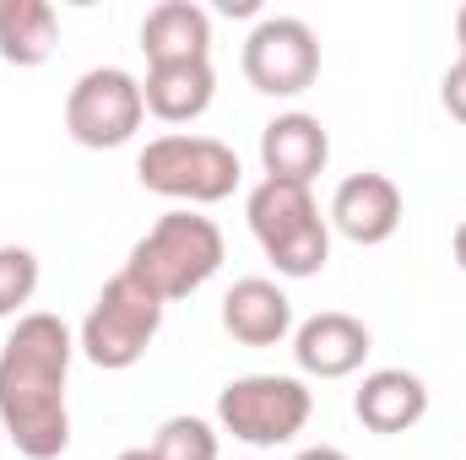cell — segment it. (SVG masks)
<instances>
[{
	"instance_id": "30bf717a",
	"label": "cell",
	"mask_w": 466,
	"mask_h": 460,
	"mask_svg": "<svg viewBox=\"0 0 466 460\" xmlns=\"http://www.w3.org/2000/svg\"><path fill=\"white\" fill-rule=\"evenodd\" d=\"M363 357H369V325L342 315V309L309 315L293 331V363L309 379H348L363 368Z\"/></svg>"
},
{
	"instance_id": "e0dca14e",
	"label": "cell",
	"mask_w": 466,
	"mask_h": 460,
	"mask_svg": "<svg viewBox=\"0 0 466 460\" xmlns=\"http://www.w3.org/2000/svg\"><path fill=\"white\" fill-rule=\"evenodd\" d=\"M147 450L157 460H218V434L201 417H168Z\"/></svg>"
},
{
	"instance_id": "7a4b0ae2",
	"label": "cell",
	"mask_w": 466,
	"mask_h": 460,
	"mask_svg": "<svg viewBox=\"0 0 466 460\" xmlns=\"http://www.w3.org/2000/svg\"><path fill=\"white\" fill-rule=\"evenodd\" d=\"M223 255H228L223 249V228L212 217H201V212L185 206V212L157 217L152 228L130 244L125 271L147 293H157L163 304H174V298H190L196 287H207L223 271Z\"/></svg>"
},
{
	"instance_id": "3957f363",
	"label": "cell",
	"mask_w": 466,
	"mask_h": 460,
	"mask_svg": "<svg viewBox=\"0 0 466 460\" xmlns=\"http://www.w3.org/2000/svg\"><path fill=\"white\" fill-rule=\"evenodd\" d=\"M244 217L249 233L260 238L266 260L277 265V276H320L326 260H331V228L309 195V185H277V179H260L244 201Z\"/></svg>"
},
{
	"instance_id": "7c38bea8",
	"label": "cell",
	"mask_w": 466,
	"mask_h": 460,
	"mask_svg": "<svg viewBox=\"0 0 466 460\" xmlns=\"http://www.w3.org/2000/svg\"><path fill=\"white\" fill-rule=\"evenodd\" d=\"M223 331L238 346H277L293 336V298L266 282V276H244L233 282L223 298Z\"/></svg>"
},
{
	"instance_id": "ac0fdd59",
	"label": "cell",
	"mask_w": 466,
	"mask_h": 460,
	"mask_svg": "<svg viewBox=\"0 0 466 460\" xmlns=\"http://www.w3.org/2000/svg\"><path fill=\"white\" fill-rule=\"evenodd\" d=\"M38 293V255L27 244H0V320H11Z\"/></svg>"
},
{
	"instance_id": "603a6c76",
	"label": "cell",
	"mask_w": 466,
	"mask_h": 460,
	"mask_svg": "<svg viewBox=\"0 0 466 460\" xmlns=\"http://www.w3.org/2000/svg\"><path fill=\"white\" fill-rule=\"evenodd\" d=\"M115 460H157L152 450H125V455H115Z\"/></svg>"
},
{
	"instance_id": "8fae6325",
	"label": "cell",
	"mask_w": 466,
	"mask_h": 460,
	"mask_svg": "<svg viewBox=\"0 0 466 460\" xmlns=\"http://www.w3.org/2000/svg\"><path fill=\"white\" fill-rule=\"evenodd\" d=\"M326 163H331V135H326V125L315 115L293 109V115H277L260 130V168H266V179L309 185Z\"/></svg>"
},
{
	"instance_id": "277c9868",
	"label": "cell",
	"mask_w": 466,
	"mask_h": 460,
	"mask_svg": "<svg viewBox=\"0 0 466 460\" xmlns=\"http://www.w3.org/2000/svg\"><path fill=\"white\" fill-rule=\"evenodd\" d=\"M238 152L218 135H157L141 146L136 157V179L141 190L163 195V201H185V206H218L238 190Z\"/></svg>"
},
{
	"instance_id": "5bb4252c",
	"label": "cell",
	"mask_w": 466,
	"mask_h": 460,
	"mask_svg": "<svg viewBox=\"0 0 466 460\" xmlns=\"http://www.w3.org/2000/svg\"><path fill=\"white\" fill-rule=\"evenodd\" d=\"M352 412L369 434H407L429 417V385L407 368H374L358 395H352Z\"/></svg>"
},
{
	"instance_id": "7402d4cb",
	"label": "cell",
	"mask_w": 466,
	"mask_h": 460,
	"mask_svg": "<svg viewBox=\"0 0 466 460\" xmlns=\"http://www.w3.org/2000/svg\"><path fill=\"white\" fill-rule=\"evenodd\" d=\"M456 38H461V60H466V5L456 11Z\"/></svg>"
},
{
	"instance_id": "5b68a950",
	"label": "cell",
	"mask_w": 466,
	"mask_h": 460,
	"mask_svg": "<svg viewBox=\"0 0 466 460\" xmlns=\"http://www.w3.org/2000/svg\"><path fill=\"white\" fill-rule=\"evenodd\" d=\"M157 331H163V298L147 293L130 271H115V276L104 282V293L93 298L76 346H82L87 363L119 374V368H136V363L147 357V346H152Z\"/></svg>"
},
{
	"instance_id": "4fadbf2b",
	"label": "cell",
	"mask_w": 466,
	"mask_h": 460,
	"mask_svg": "<svg viewBox=\"0 0 466 460\" xmlns=\"http://www.w3.org/2000/svg\"><path fill=\"white\" fill-rule=\"evenodd\" d=\"M141 55L147 65H190L212 55V16L196 0H163L141 16Z\"/></svg>"
},
{
	"instance_id": "8992f818",
	"label": "cell",
	"mask_w": 466,
	"mask_h": 460,
	"mask_svg": "<svg viewBox=\"0 0 466 460\" xmlns=\"http://www.w3.org/2000/svg\"><path fill=\"white\" fill-rule=\"evenodd\" d=\"M309 412H315V395L293 374H244V379L223 385V395H218L223 434H233L238 445H255V450L299 439Z\"/></svg>"
},
{
	"instance_id": "52a82bcc",
	"label": "cell",
	"mask_w": 466,
	"mask_h": 460,
	"mask_svg": "<svg viewBox=\"0 0 466 460\" xmlns=\"http://www.w3.org/2000/svg\"><path fill=\"white\" fill-rule=\"evenodd\" d=\"M147 119V98H141V82L119 65H93L76 76V87L66 93V130L76 146H93V152H109L125 146Z\"/></svg>"
},
{
	"instance_id": "9a60e30c",
	"label": "cell",
	"mask_w": 466,
	"mask_h": 460,
	"mask_svg": "<svg viewBox=\"0 0 466 460\" xmlns=\"http://www.w3.org/2000/svg\"><path fill=\"white\" fill-rule=\"evenodd\" d=\"M212 93H218V76H212V60H190V65H147V82H141V98H147V115H157L163 125H190L212 109Z\"/></svg>"
},
{
	"instance_id": "ffe728a7",
	"label": "cell",
	"mask_w": 466,
	"mask_h": 460,
	"mask_svg": "<svg viewBox=\"0 0 466 460\" xmlns=\"http://www.w3.org/2000/svg\"><path fill=\"white\" fill-rule=\"evenodd\" d=\"M451 255H456V265L466 271V217L456 223V233H451Z\"/></svg>"
},
{
	"instance_id": "9c48e42d",
	"label": "cell",
	"mask_w": 466,
	"mask_h": 460,
	"mask_svg": "<svg viewBox=\"0 0 466 460\" xmlns=\"http://www.w3.org/2000/svg\"><path fill=\"white\" fill-rule=\"evenodd\" d=\"M331 228L342 238H352V244H363V249L396 238V228H401V190H396V179L390 174H348L337 185V195H331Z\"/></svg>"
},
{
	"instance_id": "d6986e66",
	"label": "cell",
	"mask_w": 466,
	"mask_h": 460,
	"mask_svg": "<svg viewBox=\"0 0 466 460\" xmlns=\"http://www.w3.org/2000/svg\"><path fill=\"white\" fill-rule=\"evenodd\" d=\"M440 98H445L451 119H461V125H466V60H456V65L445 71V82H440Z\"/></svg>"
},
{
	"instance_id": "ba28073f",
	"label": "cell",
	"mask_w": 466,
	"mask_h": 460,
	"mask_svg": "<svg viewBox=\"0 0 466 460\" xmlns=\"http://www.w3.org/2000/svg\"><path fill=\"white\" fill-rule=\"evenodd\" d=\"M320 76V38L299 16H260L244 38V82L266 98H299Z\"/></svg>"
},
{
	"instance_id": "44dd1931",
	"label": "cell",
	"mask_w": 466,
	"mask_h": 460,
	"mask_svg": "<svg viewBox=\"0 0 466 460\" xmlns=\"http://www.w3.org/2000/svg\"><path fill=\"white\" fill-rule=\"evenodd\" d=\"M293 460H348L342 450H331V445H315V450H299Z\"/></svg>"
},
{
	"instance_id": "2e32d148",
	"label": "cell",
	"mask_w": 466,
	"mask_h": 460,
	"mask_svg": "<svg viewBox=\"0 0 466 460\" xmlns=\"http://www.w3.org/2000/svg\"><path fill=\"white\" fill-rule=\"evenodd\" d=\"M60 16L49 0H0V60L5 65H44L55 55Z\"/></svg>"
},
{
	"instance_id": "6da1fadb",
	"label": "cell",
	"mask_w": 466,
	"mask_h": 460,
	"mask_svg": "<svg viewBox=\"0 0 466 460\" xmlns=\"http://www.w3.org/2000/svg\"><path fill=\"white\" fill-rule=\"evenodd\" d=\"M76 336L60 315H22L16 331L0 346V428L11 434L16 455L60 460L71 450V379Z\"/></svg>"
}]
</instances>
